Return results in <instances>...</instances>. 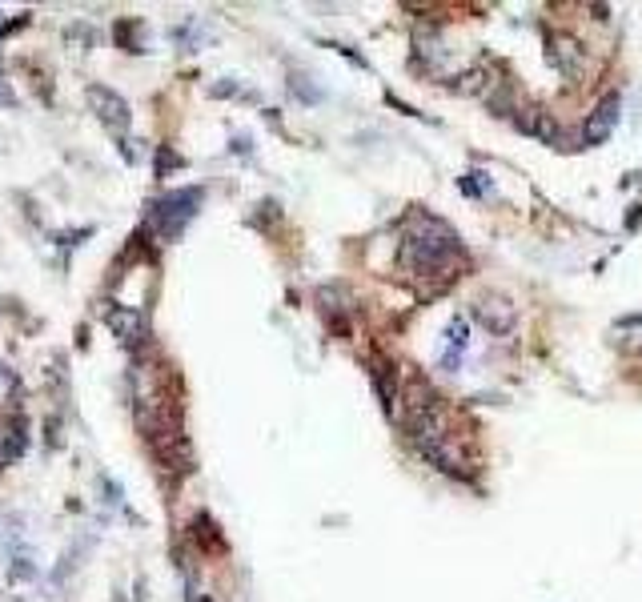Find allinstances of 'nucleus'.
<instances>
[{
	"mask_svg": "<svg viewBox=\"0 0 642 602\" xmlns=\"http://www.w3.org/2000/svg\"><path fill=\"white\" fill-rule=\"evenodd\" d=\"M458 233L438 221V217H414L406 237H402V265L418 277H434V273H446L458 257Z\"/></svg>",
	"mask_w": 642,
	"mask_h": 602,
	"instance_id": "nucleus-1",
	"label": "nucleus"
},
{
	"mask_svg": "<svg viewBox=\"0 0 642 602\" xmlns=\"http://www.w3.org/2000/svg\"><path fill=\"white\" fill-rule=\"evenodd\" d=\"M201 201H205V189H173V193H165L157 205H153V229L161 233V237H181V229L197 217V209H201Z\"/></svg>",
	"mask_w": 642,
	"mask_h": 602,
	"instance_id": "nucleus-2",
	"label": "nucleus"
},
{
	"mask_svg": "<svg viewBox=\"0 0 642 602\" xmlns=\"http://www.w3.org/2000/svg\"><path fill=\"white\" fill-rule=\"evenodd\" d=\"M474 318H478L490 334H510L514 322H518V310L510 306L502 293H482V297L474 301Z\"/></svg>",
	"mask_w": 642,
	"mask_h": 602,
	"instance_id": "nucleus-3",
	"label": "nucleus"
},
{
	"mask_svg": "<svg viewBox=\"0 0 642 602\" xmlns=\"http://www.w3.org/2000/svg\"><path fill=\"white\" fill-rule=\"evenodd\" d=\"M618 113H622V101H618V93L602 97V101L594 105V113L586 117V125H582V145H602V141L614 133V125H618Z\"/></svg>",
	"mask_w": 642,
	"mask_h": 602,
	"instance_id": "nucleus-4",
	"label": "nucleus"
},
{
	"mask_svg": "<svg viewBox=\"0 0 642 602\" xmlns=\"http://www.w3.org/2000/svg\"><path fill=\"white\" fill-rule=\"evenodd\" d=\"M89 105H93V113L101 117V125H109L113 133H121V129L129 125V101H125L121 93H113V89H105V85H93V89H89Z\"/></svg>",
	"mask_w": 642,
	"mask_h": 602,
	"instance_id": "nucleus-5",
	"label": "nucleus"
},
{
	"mask_svg": "<svg viewBox=\"0 0 642 602\" xmlns=\"http://www.w3.org/2000/svg\"><path fill=\"white\" fill-rule=\"evenodd\" d=\"M105 318H109L113 334H117L125 346H141V342H145V318H141L137 310H129V306H113Z\"/></svg>",
	"mask_w": 642,
	"mask_h": 602,
	"instance_id": "nucleus-6",
	"label": "nucleus"
},
{
	"mask_svg": "<svg viewBox=\"0 0 642 602\" xmlns=\"http://www.w3.org/2000/svg\"><path fill=\"white\" fill-rule=\"evenodd\" d=\"M550 65L562 73V77H578L582 73V49L574 37H554L550 41Z\"/></svg>",
	"mask_w": 642,
	"mask_h": 602,
	"instance_id": "nucleus-7",
	"label": "nucleus"
},
{
	"mask_svg": "<svg viewBox=\"0 0 642 602\" xmlns=\"http://www.w3.org/2000/svg\"><path fill=\"white\" fill-rule=\"evenodd\" d=\"M466 346H470V338H466V318H454V322H450V334H446V358H442V362L454 370L458 358L466 354Z\"/></svg>",
	"mask_w": 642,
	"mask_h": 602,
	"instance_id": "nucleus-8",
	"label": "nucleus"
},
{
	"mask_svg": "<svg viewBox=\"0 0 642 602\" xmlns=\"http://www.w3.org/2000/svg\"><path fill=\"white\" fill-rule=\"evenodd\" d=\"M0 105H9V109L17 105V93H13V89H9L5 81H0Z\"/></svg>",
	"mask_w": 642,
	"mask_h": 602,
	"instance_id": "nucleus-9",
	"label": "nucleus"
},
{
	"mask_svg": "<svg viewBox=\"0 0 642 602\" xmlns=\"http://www.w3.org/2000/svg\"><path fill=\"white\" fill-rule=\"evenodd\" d=\"M9 386H13V374H9L5 366H0V390H9Z\"/></svg>",
	"mask_w": 642,
	"mask_h": 602,
	"instance_id": "nucleus-10",
	"label": "nucleus"
},
{
	"mask_svg": "<svg viewBox=\"0 0 642 602\" xmlns=\"http://www.w3.org/2000/svg\"><path fill=\"white\" fill-rule=\"evenodd\" d=\"M9 29H17V25H9V21H5V17H0V37H5V33H9Z\"/></svg>",
	"mask_w": 642,
	"mask_h": 602,
	"instance_id": "nucleus-11",
	"label": "nucleus"
}]
</instances>
